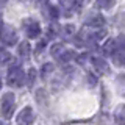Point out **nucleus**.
I'll return each instance as SVG.
<instances>
[{
  "label": "nucleus",
  "mask_w": 125,
  "mask_h": 125,
  "mask_svg": "<svg viewBox=\"0 0 125 125\" xmlns=\"http://www.w3.org/2000/svg\"><path fill=\"white\" fill-rule=\"evenodd\" d=\"M6 81H8V84L13 86V88H21V86L25 83V72H23V69L21 67V64L14 62V64L10 66L8 73H6Z\"/></svg>",
  "instance_id": "nucleus-1"
},
{
  "label": "nucleus",
  "mask_w": 125,
  "mask_h": 125,
  "mask_svg": "<svg viewBox=\"0 0 125 125\" xmlns=\"http://www.w3.org/2000/svg\"><path fill=\"white\" fill-rule=\"evenodd\" d=\"M16 109V97L13 92H6L3 94V97L0 99V113L5 119H10L14 114Z\"/></svg>",
  "instance_id": "nucleus-2"
},
{
  "label": "nucleus",
  "mask_w": 125,
  "mask_h": 125,
  "mask_svg": "<svg viewBox=\"0 0 125 125\" xmlns=\"http://www.w3.org/2000/svg\"><path fill=\"white\" fill-rule=\"evenodd\" d=\"M0 41L3 42L5 45H16L19 41L17 31H16L11 25L8 23H0Z\"/></svg>",
  "instance_id": "nucleus-3"
},
{
  "label": "nucleus",
  "mask_w": 125,
  "mask_h": 125,
  "mask_svg": "<svg viewBox=\"0 0 125 125\" xmlns=\"http://www.w3.org/2000/svg\"><path fill=\"white\" fill-rule=\"evenodd\" d=\"M17 125H33L34 122V111L31 106H25L19 111L17 117H16Z\"/></svg>",
  "instance_id": "nucleus-4"
},
{
  "label": "nucleus",
  "mask_w": 125,
  "mask_h": 125,
  "mask_svg": "<svg viewBox=\"0 0 125 125\" xmlns=\"http://www.w3.org/2000/svg\"><path fill=\"white\" fill-rule=\"evenodd\" d=\"M23 28H25V33L30 39H34L41 34V25L33 19H28V21L23 22Z\"/></svg>",
  "instance_id": "nucleus-5"
},
{
  "label": "nucleus",
  "mask_w": 125,
  "mask_h": 125,
  "mask_svg": "<svg viewBox=\"0 0 125 125\" xmlns=\"http://www.w3.org/2000/svg\"><path fill=\"white\" fill-rule=\"evenodd\" d=\"M113 61H114L116 66H119V67L124 66V41H122V36L117 39V49H116V52L113 53Z\"/></svg>",
  "instance_id": "nucleus-6"
},
{
  "label": "nucleus",
  "mask_w": 125,
  "mask_h": 125,
  "mask_svg": "<svg viewBox=\"0 0 125 125\" xmlns=\"http://www.w3.org/2000/svg\"><path fill=\"white\" fill-rule=\"evenodd\" d=\"M91 62L99 72H102V73L108 72V62L103 60V56H91Z\"/></svg>",
  "instance_id": "nucleus-7"
},
{
  "label": "nucleus",
  "mask_w": 125,
  "mask_h": 125,
  "mask_svg": "<svg viewBox=\"0 0 125 125\" xmlns=\"http://www.w3.org/2000/svg\"><path fill=\"white\" fill-rule=\"evenodd\" d=\"M84 25L97 30V28H102V27L105 25V19H103V16H91V17L84 22Z\"/></svg>",
  "instance_id": "nucleus-8"
},
{
  "label": "nucleus",
  "mask_w": 125,
  "mask_h": 125,
  "mask_svg": "<svg viewBox=\"0 0 125 125\" xmlns=\"http://www.w3.org/2000/svg\"><path fill=\"white\" fill-rule=\"evenodd\" d=\"M116 49H117V41L116 39H108L103 44V47H102V53L108 55V56H113V53L116 52Z\"/></svg>",
  "instance_id": "nucleus-9"
},
{
  "label": "nucleus",
  "mask_w": 125,
  "mask_h": 125,
  "mask_svg": "<svg viewBox=\"0 0 125 125\" xmlns=\"http://www.w3.org/2000/svg\"><path fill=\"white\" fill-rule=\"evenodd\" d=\"M31 53V44L28 41H23L19 44V55H21L22 58H28Z\"/></svg>",
  "instance_id": "nucleus-10"
},
{
  "label": "nucleus",
  "mask_w": 125,
  "mask_h": 125,
  "mask_svg": "<svg viewBox=\"0 0 125 125\" xmlns=\"http://www.w3.org/2000/svg\"><path fill=\"white\" fill-rule=\"evenodd\" d=\"M73 56H75V53H73L72 50H66V49H64V50H62V52L56 56V60L60 61V62H69Z\"/></svg>",
  "instance_id": "nucleus-11"
},
{
  "label": "nucleus",
  "mask_w": 125,
  "mask_h": 125,
  "mask_svg": "<svg viewBox=\"0 0 125 125\" xmlns=\"http://www.w3.org/2000/svg\"><path fill=\"white\" fill-rule=\"evenodd\" d=\"M10 61H11V53H10V50L0 45V64H6V62H10Z\"/></svg>",
  "instance_id": "nucleus-12"
},
{
  "label": "nucleus",
  "mask_w": 125,
  "mask_h": 125,
  "mask_svg": "<svg viewBox=\"0 0 125 125\" xmlns=\"http://www.w3.org/2000/svg\"><path fill=\"white\" fill-rule=\"evenodd\" d=\"M34 81H36V70L34 69H30L28 73H25V83L28 86H33Z\"/></svg>",
  "instance_id": "nucleus-13"
},
{
  "label": "nucleus",
  "mask_w": 125,
  "mask_h": 125,
  "mask_svg": "<svg viewBox=\"0 0 125 125\" xmlns=\"http://www.w3.org/2000/svg\"><path fill=\"white\" fill-rule=\"evenodd\" d=\"M113 3H114V0H97L95 6L100 8V10H109L113 6Z\"/></svg>",
  "instance_id": "nucleus-14"
},
{
  "label": "nucleus",
  "mask_w": 125,
  "mask_h": 125,
  "mask_svg": "<svg viewBox=\"0 0 125 125\" xmlns=\"http://www.w3.org/2000/svg\"><path fill=\"white\" fill-rule=\"evenodd\" d=\"M124 111H125V109H124L122 105H120L119 109H117V113L114 114V120H116L117 125H124Z\"/></svg>",
  "instance_id": "nucleus-15"
},
{
  "label": "nucleus",
  "mask_w": 125,
  "mask_h": 125,
  "mask_svg": "<svg viewBox=\"0 0 125 125\" xmlns=\"http://www.w3.org/2000/svg\"><path fill=\"white\" fill-rule=\"evenodd\" d=\"M62 50H64V45H62V44H55V45L52 47V55H53L55 58H56L58 55L62 52Z\"/></svg>",
  "instance_id": "nucleus-16"
},
{
  "label": "nucleus",
  "mask_w": 125,
  "mask_h": 125,
  "mask_svg": "<svg viewBox=\"0 0 125 125\" xmlns=\"http://www.w3.org/2000/svg\"><path fill=\"white\" fill-rule=\"evenodd\" d=\"M60 5L64 8L66 11H69V10H72V2H70V0H60Z\"/></svg>",
  "instance_id": "nucleus-17"
},
{
  "label": "nucleus",
  "mask_w": 125,
  "mask_h": 125,
  "mask_svg": "<svg viewBox=\"0 0 125 125\" xmlns=\"http://www.w3.org/2000/svg\"><path fill=\"white\" fill-rule=\"evenodd\" d=\"M62 28H64V30H62V33H64L66 36H69V34L73 33V28H75V27H73V25H66V27H62Z\"/></svg>",
  "instance_id": "nucleus-18"
},
{
  "label": "nucleus",
  "mask_w": 125,
  "mask_h": 125,
  "mask_svg": "<svg viewBox=\"0 0 125 125\" xmlns=\"http://www.w3.org/2000/svg\"><path fill=\"white\" fill-rule=\"evenodd\" d=\"M70 2H72V6L73 8H80V6H83L84 0H70Z\"/></svg>",
  "instance_id": "nucleus-19"
},
{
  "label": "nucleus",
  "mask_w": 125,
  "mask_h": 125,
  "mask_svg": "<svg viewBox=\"0 0 125 125\" xmlns=\"http://www.w3.org/2000/svg\"><path fill=\"white\" fill-rule=\"evenodd\" d=\"M0 23H2V0H0Z\"/></svg>",
  "instance_id": "nucleus-20"
},
{
  "label": "nucleus",
  "mask_w": 125,
  "mask_h": 125,
  "mask_svg": "<svg viewBox=\"0 0 125 125\" xmlns=\"http://www.w3.org/2000/svg\"><path fill=\"white\" fill-rule=\"evenodd\" d=\"M38 2H39V3H45L47 0H38Z\"/></svg>",
  "instance_id": "nucleus-21"
},
{
  "label": "nucleus",
  "mask_w": 125,
  "mask_h": 125,
  "mask_svg": "<svg viewBox=\"0 0 125 125\" xmlns=\"http://www.w3.org/2000/svg\"><path fill=\"white\" fill-rule=\"evenodd\" d=\"M0 89H2V78H0Z\"/></svg>",
  "instance_id": "nucleus-22"
}]
</instances>
